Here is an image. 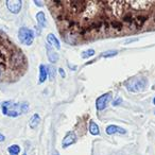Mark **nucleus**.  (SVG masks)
<instances>
[{"label": "nucleus", "mask_w": 155, "mask_h": 155, "mask_svg": "<svg viewBox=\"0 0 155 155\" xmlns=\"http://www.w3.org/2000/svg\"><path fill=\"white\" fill-rule=\"evenodd\" d=\"M1 110L3 115L9 117H18L25 114L29 110L28 102H21V103H14L12 101H5L1 104Z\"/></svg>", "instance_id": "3"}, {"label": "nucleus", "mask_w": 155, "mask_h": 155, "mask_svg": "<svg viewBox=\"0 0 155 155\" xmlns=\"http://www.w3.org/2000/svg\"><path fill=\"white\" fill-rule=\"evenodd\" d=\"M8 151L11 155H19L20 153V148L17 144H12L8 148Z\"/></svg>", "instance_id": "16"}, {"label": "nucleus", "mask_w": 155, "mask_h": 155, "mask_svg": "<svg viewBox=\"0 0 155 155\" xmlns=\"http://www.w3.org/2000/svg\"><path fill=\"white\" fill-rule=\"evenodd\" d=\"M77 140H78L77 134H75L74 132L70 131V132H68L66 135H65L64 139H63V141H62V147L65 149V148H67V147L71 146V144L75 143V142H77Z\"/></svg>", "instance_id": "8"}, {"label": "nucleus", "mask_w": 155, "mask_h": 155, "mask_svg": "<svg viewBox=\"0 0 155 155\" xmlns=\"http://www.w3.org/2000/svg\"><path fill=\"white\" fill-rule=\"evenodd\" d=\"M153 104H154V105H155V98H154V99H153Z\"/></svg>", "instance_id": "24"}, {"label": "nucleus", "mask_w": 155, "mask_h": 155, "mask_svg": "<svg viewBox=\"0 0 155 155\" xmlns=\"http://www.w3.org/2000/svg\"><path fill=\"white\" fill-rule=\"evenodd\" d=\"M39 121H41V117H39V115L34 114L32 117H31L30 121H29V127H30L31 129H34V127H36L37 125H38Z\"/></svg>", "instance_id": "14"}, {"label": "nucleus", "mask_w": 155, "mask_h": 155, "mask_svg": "<svg viewBox=\"0 0 155 155\" xmlns=\"http://www.w3.org/2000/svg\"><path fill=\"white\" fill-rule=\"evenodd\" d=\"M146 84L147 81L142 78H134L127 83V88L131 93H138V91H141L146 88Z\"/></svg>", "instance_id": "5"}, {"label": "nucleus", "mask_w": 155, "mask_h": 155, "mask_svg": "<svg viewBox=\"0 0 155 155\" xmlns=\"http://www.w3.org/2000/svg\"><path fill=\"white\" fill-rule=\"evenodd\" d=\"M24 155H27V154H26V153H25V154H24Z\"/></svg>", "instance_id": "26"}, {"label": "nucleus", "mask_w": 155, "mask_h": 155, "mask_svg": "<svg viewBox=\"0 0 155 155\" xmlns=\"http://www.w3.org/2000/svg\"><path fill=\"white\" fill-rule=\"evenodd\" d=\"M121 101H122V99H121V98H118V99H116L114 102H113V105H114V106L119 105V104L121 103Z\"/></svg>", "instance_id": "20"}, {"label": "nucleus", "mask_w": 155, "mask_h": 155, "mask_svg": "<svg viewBox=\"0 0 155 155\" xmlns=\"http://www.w3.org/2000/svg\"><path fill=\"white\" fill-rule=\"evenodd\" d=\"M117 54H118V51H116V50H112V51L104 52V53H102L100 56H102V58H113V56L117 55Z\"/></svg>", "instance_id": "19"}, {"label": "nucleus", "mask_w": 155, "mask_h": 155, "mask_svg": "<svg viewBox=\"0 0 155 155\" xmlns=\"http://www.w3.org/2000/svg\"><path fill=\"white\" fill-rule=\"evenodd\" d=\"M106 134L107 135H114V134H127V130L118 127V125H108L106 127Z\"/></svg>", "instance_id": "10"}, {"label": "nucleus", "mask_w": 155, "mask_h": 155, "mask_svg": "<svg viewBox=\"0 0 155 155\" xmlns=\"http://www.w3.org/2000/svg\"><path fill=\"white\" fill-rule=\"evenodd\" d=\"M46 52H47L48 60H49V62H51L52 64H55V63L58 61V58H58V52H56L55 50L53 49V47H51L49 44L46 45Z\"/></svg>", "instance_id": "9"}, {"label": "nucleus", "mask_w": 155, "mask_h": 155, "mask_svg": "<svg viewBox=\"0 0 155 155\" xmlns=\"http://www.w3.org/2000/svg\"><path fill=\"white\" fill-rule=\"evenodd\" d=\"M89 132H91V135H95V136L100 134L99 127H98V124L95 121H91V123H89Z\"/></svg>", "instance_id": "15"}, {"label": "nucleus", "mask_w": 155, "mask_h": 155, "mask_svg": "<svg viewBox=\"0 0 155 155\" xmlns=\"http://www.w3.org/2000/svg\"><path fill=\"white\" fill-rule=\"evenodd\" d=\"M47 72H48V78H49L50 81H53L55 79L56 71L55 68L53 66H47Z\"/></svg>", "instance_id": "17"}, {"label": "nucleus", "mask_w": 155, "mask_h": 155, "mask_svg": "<svg viewBox=\"0 0 155 155\" xmlns=\"http://www.w3.org/2000/svg\"><path fill=\"white\" fill-rule=\"evenodd\" d=\"M69 44L155 30V1H49Z\"/></svg>", "instance_id": "1"}, {"label": "nucleus", "mask_w": 155, "mask_h": 155, "mask_svg": "<svg viewBox=\"0 0 155 155\" xmlns=\"http://www.w3.org/2000/svg\"><path fill=\"white\" fill-rule=\"evenodd\" d=\"M0 68L5 71L8 82L18 80L28 68L25 54L3 33H0Z\"/></svg>", "instance_id": "2"}, {"label": "nucleus", "mask_w": 155, "mask_h": 155, "mask_svg": "<svg viewBox=\"0 0 155 155\" xmlns=\"http://www.w3.org/2000/svg\"><path fill=\"white\" fill-rule=\"evenodd\" d=\"M36 20L41 28L47 27V19H46V16H45V14H44V12L41 11L36 14Z\"/></svg>", "instance_id": "13"}, {"label": "nucleus", "mask_w": 155, "mask_h": 155, "mask_svg": "<svg viewBox=\"0 0 155 155\" xmlns=\"http://www.w3.org/2000/svg\"><path fill=\"white\" fill-rule=\"evenodd\" d=\"M112 98H113L112 93H106V94H103L102 96H100V97L96 100V107H97V110H99V112L103 110L104 108L107 106L108 102L112 101Z\"/></svg>", "instance_id": "6"}, {"label": "nucleus", "mask_w": 155, "mask_h": 155, "mask_svg": "<svg viewBox=\"0 0 155 155\" xmlns=\"http://www.w3.org/2000/svg\"><path fill=\"white\" fill-rule=\"evenodd\" d=\"M34 3L36 5H38V7H43V5H44V3L41 2V1H38V0H34Z\"/></svg>", "instance_id": "22"}, {"label": "nucleus", "mask_w": 155, "mask_h": 155, "mask_svg": "<svg viewBox=\"0 0 155 155\" xmlns=\"http://www.w3.org/2000/svg\"><path fill=\"white\" fill-rule=\"evenodd\" d=\"M47 43L49 44L50 46H52V47L55 48V49H58V50L61 49L60 41H58V39L56 38L55 35L52 34V33H49V34L47 35Z\"/></svg>", "instance_id": "11"}, {"label": "nucleus", "mask_w": 155, "mask_h": 155, "mask_svg": "<svg viewBox=\"0 0 155 155\" xmlns=\"http://www.w3.org/2000/svg\"><path fill=\"white\" fill-rule=\"evenodd\" d=\"M7 7L11 13L18 14L21 10L22 1L21 0H7Z\"/></svg>", "instance_id": "7"}, {"label": "nucleus", "mask_w": 155, "mask_h": 155, "mask_svg": "<svg viewBox=\"0 0 155 155\" xmlns=\"http://www.w3.org/2000/svg\"><path fill=\"white\" fill-rule=\"evenodd\" d=\"M47 79H48L47 66L41 64L39 65V80H38V82L41 83V84H43Z\"/></svg>", "instance_id": "12"}, {"label": "nucleus", "mask_w": 155, "mask_h": 155, "mask_svg": "<svg viewBox=\"0 0 155 155\" xmlns=\"http://www.w3.org/2000/svg\"><path fill=\"white\" fill-rule=\"evenodd\" d=\"M54 155H60V154H58V153H54Z\"/></svg>", "instance_id": "25"}, {"label": "nucleus", "mask_w": 155, "mask_h": 155, "mask_svg": "<svg viewBox=\"0 0 155 155\" xmlns=\"http://www.w3.org/2000/svg\"><path fill=\"white\" fill-rule=\"evenodd\" d=\"M58 72H60V74H61V77H62V78L66 77V73H65V70L63 68H58Z\"/></svg>", "instance_id": "21"}, {"label": "nucleus", "mask_w": 155, "mask_h": 155, "mask_svg": "<svg viewBox=\"0 0 155 155\" xmlns=\"http://www.w3.org/2000/svg\"><path fill=\"white\" fill-rule=\"evenodd\" d=\"M95 53H96V51L94 49H88V50H86V51H83L81 56H82L83 58H88L95 55Z\"/></svg>", "instance_id": "18"}, {"label": "nucleus", "mask_w": 155, "mask_h": 155, "mask_svg": "<svg viewBox=\"0 0 155 155\" xmlns=\"http://www.w3.org/2000/svg\"><path fill=\"white\" fill-rule=\"evenodd\" d=\"M18 39L24 45L31 46L33 44V41H34V32L27 27H21L18 30Z\"/></svg>", "instance_id": "4"}, {"label": "nucleus", "mask_w": 155, "mask_h": 155, "mask_svg": "<svg viewBox=\"0 0 155 155\" xmlns=\"http://www.w3.org/2000/svg\"><path fill=\"white\" fill-rule=\"evenodd\" d=\"M5 137L2 135V134H0V141H5Z\"/></svg>", "instance_id": "23"}]
</instances>
